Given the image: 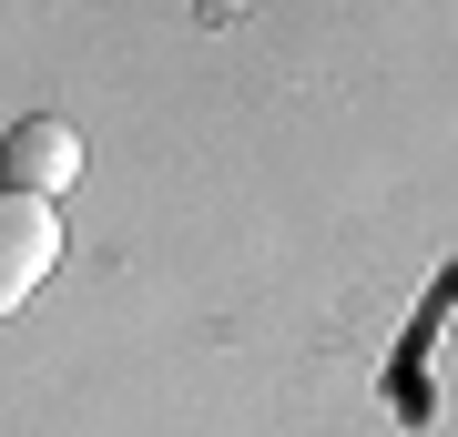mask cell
Returning <instances> with one entry per match:
<instances>
[{"mask_svg": "<svg viewBox=\"0 0 458 437\" xmlns=\"http://www.w3.org/2000/svg\"><path fill=\"white\" fill-rule=\"evenodd\" d=\"M51 265H62V224H51V204H41V194H11V204H0V306L21 315V306L41 295Z\"/></svg>", "mask_w": 458, "mask_h": 437, "instance_id": "obj_1", "label": "cell"}, {"mask_svg": "<svg viewBox=\"0 0 458 437\" xmlns=\"http://www.w3.org/2000/svg\"><path fill=\"white\" fill-rule=\"evenodd\" d=\"M82 173V132H72L62 113H31V122H11V194H62V183Z\"/></svg>", "mask_w": 458, "mask_h": 437, "instance_id": "obj_2", "label": "cell"}]
</instances>
